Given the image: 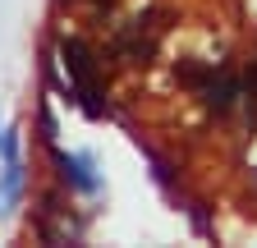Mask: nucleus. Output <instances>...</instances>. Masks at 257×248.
Segmentation results:
<instances>
[{
  "mask_svg": "<svg viewBox=\"0 0 257 248\" xmlns=\"http://www.w3.org/2000/svg\"><path fill=\"white\" fill-rule=\"evenodd\" d=\"M55 60L69 69V101L87 119H106V83H101V60L83 37H60Z\"/></svg>",
  "mask_w": 257,
  "mask_h": 248,
  "instance_id": "obj_1",
  "label": "nucleus"
},
{
  "mask_svg": "<svg viewBox=\"0 0 257 248\" xmlns=\"http://www.w3.org/2000/svg\"><path fill=\"white\" fill-rule=\"evenodd\" d=\"M51 161H55V179H60V189H69V193H101V175L92 170V157L87 152H60L51 143Z\"/></svg>",
  "mask_w": 257,
  "mask_h": 248,
  "instance_id": "obj_2",
  "label": "nucleus"
},
{
  "mask_svg": "<svg viewBox=\"0 0 257 248\" xmlns=\"http://www.w3.org/2000/svg\"><path fill=\"white\" fill-rule=\"evenodd\" d=\"M198 92H202V106H207L211 115H230V110H234V101L243 97V83H239V74H234L230 65H216V69H211V78H207Z\"/></svg>",
  "mask_w": 257,
  "mask_h": 248,
  "instance_id": "obj_3",
  "label": "nucleus"
},
{
  "mask_svg": "<svg viewBox=\"0 0 257 248\" xmlns=\"http://www.w3.org/2000/svg\"><path fill=\"white\" fill-rule=\"evenodd\" d=\"M23 179H28L23 161H0V202L5 207H14L23 198Z\"/></svg>",
  "mask_w": 257,
  "mask_h": 248,
  "instance_id": "obj_4",
  "label": "nucleus"
},
{
  "mask_svg": "<svg viewBox=\"0 0 257 248\" xmlns=\"http://www.w3.org/2000/svg\"><path fill=\"white\" fill-rule=\"evenodd\" d=\"M211 60H179V65H175V78L184 83V87H202L207 78H211Z\"/></svg>",
  "mask_w": 257,
  "mask_h": 248,
  "instance_id": "obj_5",
  "label": "nucleus"
},
{
  "mask_svg": "<svg viewBox=\"0 0 257 248\" xmlns=\"http://www.w3.org/2000/svg\"><path fill=\"white\" fill-rule=\"evenodd\" d=\"M19 152H23V129L19 124H5L0 129V161H19Z\"/></svg>",
  "mask_w": 257,
  "mask_h": 248,
  "instance_id": "obj_6",
  "label": "nucleus"
},
{
  "mask_svg": "<svg viewBox=\"0 0 257 248\" xmlns=\"http://www.w3.org/2000/svg\"><path fill=\"white\" fill-rule=\"evenodd\" d=\"M138 147H143V143H138ZM143 157L152 161V175H156V184H161V189H175V166H170V161H161L152 147H143Z\"/></svg>",
  "mask_w": 257,
  "mask_h": 248,
  "instance_id": "obj_7",
  "label": "nucleus"
},
{
  "mask_svg": "<svg viewBox=\"0 0 257 248\" xmlns=\"http://www.w3.org/2000/svg\"><path fill=\"white\" fill-rule=\"evenodd\" d=\"M188 221H193L198 234H211V211H207V202H188Z\"/></svg>",
  "mask_w": 257,
  "mask_h": 248,
  "instance_id": "obj_8",
  "label": "nucleus"
},
{
  "mask_svg": "<svg viewBox=\"0 0 257 248\" xmlns=\"http://www.w3.org/2000/svg\"><path fill=\"white\" fill-rule=\"evenodd\" d=\"M37 119H42V143H55V134H60V129H55V115H51V106H46V101L37 106Z\"/></svg>",
  "mask_w": 257,
  "mask_h": 248,
  "instance_id": "obj_9",
  "label": "nucleus"
},
{
  "mask_svg": "<svg viewBox=\"0 0 257 248\" xmlns=\"http://www.w3.org/2000/svg\"><path fill=\"white\" fill-rule=\"evenodd\" d=\"M239 83H243V97H248V101H257V60L243 69V78H239Z\"/></svg>",
  "mask_w": 257,
  "mask_h": 248,
  "instance_id": "obj_10",
  "label": "nucleus"
},
{
  "mask_svg": "<svg viewBox=\"0 0 257 248\" xmlns=\"http://www.w3.org/2000/svg\"><path fill=\"white\" fill-rule=\"evenodd\" d=\"M60 5H74V0H60Z\"/></svg>",
  "mask_w": 257,
  "mask_h": 248,
  "instance_id": "obj_11",
  "label": "nucleus"
},
{
  "mask_svg": "<svg viewBox=\"0 0 257 248\" xmlns=\"http://www.w3.org/2000/svg\"><path fill=\"white\" fill-rule=\"evenodd\" d=\"M0 216H5V202H0Z\"/></svg>",
  "mask_w": 257,
  "mask_h": 248,
  "instance_id": "obj_12",
  "label": "nucleus"
},
{
  "mask_svg": "<svg viewBox=\"0 0 257 248\" xmlns=\"http://www.w3.org/2000/svg\"><path fill=\"white\" fill-rule=\"evenodd\" d=\"M252 179H257V170H252Z\"/></svg>",
  "mask_w": 257,
  "mask_h": 248,
  "instance_id": "obj_13",
  "label": "nucleus"
}]
</instances>
